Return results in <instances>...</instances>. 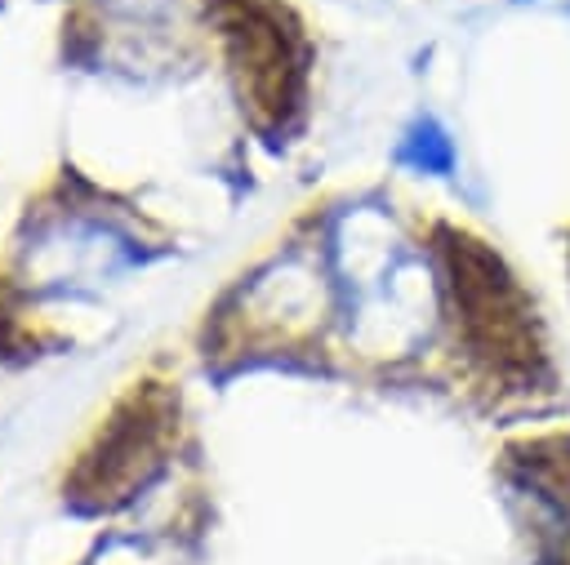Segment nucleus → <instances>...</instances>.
<instances>
[{"label": "nucleus", "mask_w": 570, "mask_h": 565, "mask_svg": "<svg viewBox=\"0 0 570 565\" xmlns=\"http://www.w3.org/2000/svg\"><path fill=\"white\" fill-rule=\"evenodd\" d=\"M396 160L410 165V169H419V174H450L454 169V147H450V138H445V129L436 120H419L405 133Z\"/></svg>", "instance_id": "obj_1"}]
</instances>
